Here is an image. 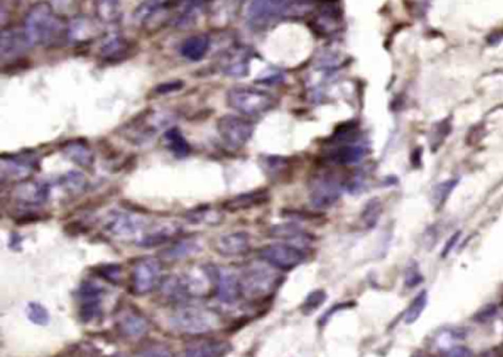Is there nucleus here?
Listing matches in <instances>:
<instances>
[{
    "mask_svg": "<svg viewBox=\"0 0 503 357\" xmlns=\"http://www.w3.org/2000/svg\"><path fill=\"white\" fill-rule=\"evenodd\" d=\"M93 272H94V275H98V278H101V279H104L106 282L114 283V285L122 283L123 267L119 265H115V263L101 265L97 269H93Z\"/></svg>",
    "mask_w": 503,
    "mask_h": 357,
    "instance_id": "nucleus-37",
    "label": "nucleus"
},
{
    "mask_svg": "<svg viewBox=\"0 0 503 357\" xmlns=\"http://www.w3.org/2000/svg\"><path fill=\"white\" fill-rule=\"evenodd\" d=\"M443 356L445 357H474V351L470 347L462 346V344H456V346H453L443 351Z\"/></svg>",
    "mask_w": 503,
    "mask_h": 357,
    "instance_id": "nucleus-45",
    "label": "nucleus"
},
{
    "mask_svg": "<svg viewBox=\"0 0 503 357\" xmlns=\"http://www.w3.org/2000/svg\"><path fill=\"white\" fill-rule=\"evenodd\" d=\"M131 43L122 34L110 35L99 47V56L105 63H118L130 53Z\"/></svg>",
    "mask_w": 503,
    "mask_h": 357,
    "instance_id": "nucleus-23",
    "label": "nucleus"
},
{
    "mask_svg": "<svg viewBox=\"0 0 503 357\" xmlns=\"http://www.w3.org/2000/svg\"><path fill=\"white\" fill-rule=\"evenodd\" d=\"M269 201H270V192L267 189H256V190H249V192L239 194L236 197H232L227 201H224L223 210L229 211V213L244 211V210L265 206Z\"/></svg>",
    "mask_w": 503,
    "mask_h": 357,
    "instance_id": "nucleus-21",
    "label": "nucleus"
},
{
    "mask_svg": "<svg viewBox=\"0 0 503 357\" xmlns=\"http://www.w3.org/2000/svg\"><path fill=\"white\" fill-rule=\"evenodd\" d=\"M226 102L236 114L254 118L277 108L279 101L273 93L265 89L254 86H233L226 93Z\"/></svg>",
    "mask_w": 503,
    "mask_h": 357,
    "instance_id": "nucleus-4",
    "label": "nucleus"
},
{
    "mask_svg": "<svg viewBox=\"0 0 503 357\" xmlns=\"http://www.w3.org/2000/svg\"><path fill=\"white\" fill-rule=\"evenodd\" d=\"M214 297L224 304L236 303L242 297L241 275L229 267H215Z\"/></svg>",
    "mask_w": 503,
    "mask_h": 357,
    "instance_id": "nucleus-17",
    "label": "nucleus"
},
{
    "mask_svg": "<svg viewBox=\"0 0 503 357\" xmlns=\"http://www.w3.org/2000/svg\"><path fill=\"white\" fill-rule=\"evenodd\" d=\"M261 167L265 169V172L270 177L274 178L278 176H282L283 172H286V169L290 167V160L278 156H267L261 158Z\"/></svg>",
    "mask_w": 503,
    "mask_h": 357,
    "instance_id": "nucleus-35",
    "label": "nucleus"
},
{
    "mask_svg": "<svg viewBox=\"0 0 503 357\" xmlns=\"http://www.w3.org/2000/svg\"><path fill=\"white\" fill-rule=\"evenodd\" d=\"M466 338V331L463 328H445L443 329L440 334L436 337V346L438 350H441V353L456 346V344H459L461 341H463Z\"/></svg>",
    "mask_w": 503,
    "mask_h": 357,
    "instance_id": "nucleus-31",
    "label": "nucleus"
},
{
    "mask_svg": "<svg viewBox=\"0 0 503 357\" xmlns=\"http://www.w3.org/2000/svg\"><path fill=\"white\" fill-rule=\"evenodd\" d=\"M217 132L227 148L241 149L253 138L254 123L244 115L229 114L217 122Z\"/></svg>",
    "mask_w": 503,
    "mask_h": 357,
    "instance_id": "nucleus-10",
    "label": "nucleus"
},
{
    "mask_svg": "<svg viewBox=\"0 0 503 357\" xmlns=\"http://www.w3.org/2000/svg\"><path fill=\"white\" fill-rule=\"evenodd\" d=\"M102 295L104 290L97 282L85 281L77 291L79 299V315L80 320L90 324L98 320L102 315Z\"/></svg>",
    "mask_w": 503,
    "mask_h": 357,
    "instance_id": "nucleus-14",
    "label": "nucleus"
},
{
    "mask_svg": "<svg viewBox=\"0 0 503 357\" xmlns=\"http://www.w3.org/2000/svg\"><path fill=\"white\" fill-rule=\"evenodd\" d=\"M26 312H27V317L30 319V322H33L34 325L46 326L51 322V316H49V312H47V308L39 303H28Z\"/></svg>",
    "mask_w": 503,
    "mask_h": 357,
    "instance_id": "nucleus-38",
    "label": "nucleus"
},
{
    "mask_svg": "<svg viewBox=\"0 0 503 357\" xmlns=\"http://www.w3.org/2000/svg\"><path fill=\"white\" fill-rule=\"evenodd\" d=\"M172 117L169 113H160V111H145L139 114L124 127L127 140L133 142L136 145H143L147 142L152 140L157 136L161 130L170 128Z\"/></svg>",
    "mask_w": 503,
    "mask_h": 357,
    "instance_id": "nucleus-5",
    "label": "nucleus"
},
{
    "mask_svg": "<svg viewBox=\"0 0 503 357\" xmlns=\"http://www.w3.org/2000/svg\"><path fill=\"white\" fill-rule=\"evenodd\" d=\"M232 346L223 340H204L190 344L182 357H224L229 354Z\"/></svg>",
    "mask_w": 503,
    "mask_h": 357,
    "instance_id": "nucleus-22",
    "label": "nucleus"
},
{
    "mask_svg": "<svg viewBox=\"0 0 503 357\" xmlns=\"http://www.w3.org/2000/svg\"><path fill=\"white\" fill-rule=\"evenodd\" d=\"M325 301H327V292L323 290H316L306 297V300L303 301L300 308L304 315H310L316 312Z\"/></svg>",
    "mask_w": 503,
    "mask_h": 357,
    "instance_id": "nucleus-39",
    "label": "nucleus"
},
{
    "mask_svg": "<svg viewBox=\"0 0 503 357\" xmlns=\"http://www.w3.org/2000/svg\"><path fill=\"white\" fill-rule=\"evenodd\" d=\"M496 313H497V307L492 304V306H487V307H484L483 310L478 312V313L474 316V319H475V320H478V322H483V324H486V322H488L490 319H493V317L496 316Z\"/></svg>",
    "mask_w": 503,
    "mask_h": 357,
    "instance_id": "nucleus-46",
    "label": "nucleus"
},
{
    "mask_svg": "<svg viewBox=\"0 0 503 357\" xmlns=\"http://www.w3.org/2000/svg\"><path fill=\"white\" fill-rule=\"evenodd\" d=\"M220 214L210 207H198L190 210L186 214V220L190 223H217L220 222Z\"/></svg>",
    "mask_w": 503,
    "mask_h": 357,
    "instance_id": "nucleus-36",
    "label": "nucleus"
},
{
    "mask_svg": "<svg viewBox=\"0 0 503 357\" xmlns=\"http://www.w3.org/2000/svg\"><path fill=\"white\" fill-rule=\"evenodd\" d=\"M63 153L68 160L83 169H90L94 163V152L88 142L83 139H73L65 142L63 145Z\"/></svg>",
    "mask_w": 503,
    "mask_h": 357,
    "instance_id": "nucleus-25",
    "label": "nucleus"
},
{
    "mask_svg": "<svg viewBox=\"0 0 503 357\" xmlns=\"http://www.w3.org/2000/svg\"><path fill=\"white\" fill-rule=\"evenodd\" d=\"M459 236H461V232H456V233L452 235V236L449 238V241H447V244H446L445 249H443V254H441V257H446V256L452 251V248H453L454 245H456V242H458V240H459Z\"/></svg>",
    "mask_w": 503,
    "mask_h": 357,
    "instance_id": "nucleus-47",
    "label": "nucleus"
},
{
    "mask_svg": "<svg viewBox=\"0 0 503 357\" xmlns=\"http://www.w3.org/2000/svg\"><path fill=\"white\" fill-rule=\"evenodd\" d=\"M256 52L251 46L236 43L229 49H226L220 58V71L233 78H242L249 73V64L253 61Z\"/></svg>",
    "mask_w": 503,
    "mask_h": 357,
    "instance_id": "nucleus-13",
    "label": "nucleus"
},
{
    "mask_svg": "<svg viewBox=\"0 0 503 357\" xmlns=\"http://www.w3.org/2000/svg\"><path fill=\"white\" fill-rule=\"evenodd\" d=\"M136 357H173V354L164 346H152L149 349L142 350Z\"/></svg>",
    "mask_w": 503,
    "mask_h": 357,
    "instance_id": "nucleus-44",
    "label": "nucleus"
},
{
    "mask_svg": "<svg viewBox=\"0 0 503 357\" xmlns=\"http://www.w3.org/2000/svg\"><path fill=\"white\" fill-rule=\"evenodd\" d=\"M40 164V158L38 153L31 151L18 152V153H5L0 158V174H2V182H14L19 183L27 181L34 172H38Z\"/></svg>",
    "mask_w": 503,
    "mask_h": 357,
    "instance_id": "nucleus-9",
    "label": "nucleus"
},
{
    "mask_svg": "<svg viewBox=\"0 0 503 357\" xmlns=\"http://www.w3.org/2000/svg\"><path fill=\"white\" fill-rule=\"evenodd\" d=\"M211 47V39L208 34H194L185 39L179 47L181 55L190 63H198L207 56Z\"/></svg>",
    "mask_w": 503,
    "mask_h": 357,
    "instance_id": "nucleus-24",
    "label": "nucleus"
},
{
    "mask_svg": "<svg viewBox=\"0 0 503 357\" xmlns=\"http://www.w3.org/2000/svg\"><path fill=\"white\" fill-rule=\"evenodd\" d=\"M117 329L129 340H139L149 332V320L138 310H126L118 316Z\"/></svg>",
    "mask_w": 503,
    "mask_h": 357,
    "instance_id": "nucleus-19",
    "label": "nucleus"
},
{
    "mask_svg": "<svg viewBox=\"0 0 503 357\" xmlns=\"http://www.w3.org/2000/svg\"><path fill=\"white\" fill-rule=\"evenodd\" d=\"M31 46L33 44L22 27H3L2 39H0V56H2L3 64L17 63L28 52Z\"/></svg>",
    "mask_w": 503,
    "mask_h": 357,
    "instance_id": "nucleus-16",
    "label": "nucleus"
},
{
    "mask_svg": "<svg viewBox=\"0 0 503 357\" xmlns=\"http://www.w3.org/2000/svg\"><path fill=\"white\" fill-rule=\"evenodd\" d=\"M456 185H458V181H453V178H452V181H447V182L437 186L436 192H434V199H436V204L438 207H441L443 204H445L446 199L449 198L450 192L453 190V188Z\"/></svg>",
    "mask_w": 503,
    "mask_h": 357,
    "instance_id": "nucleus-42",
    "label": "nucleus"
},
{
    "mask_svg": "<svg viewBox=\"0 0 503 357\" xmlns=\"http://www.w3.org/2000/svg\"><path fill=\"white\" fill-rule=\"evenodd\" d=\"M51 197V185L43 181H33L27 178L19 183H15L12 189V198L19 206L26 208H38L44 206Z\"/></svg>",
    "mask_w": 503,
    "mask_h": 357,
    "instance_id": "nucleus-15",
    "label": "nucleus"
},
{
    "mask_svg": "<svg viewBox=\"0 0 503 357\" xmlns=\"http://www.w3.org/2000/svg\"><path fill=\"white\" fill-rule=\"evenodd\" d=\"M94 22L88 17H76L69 21L67 28V40L74 44H86L94 38Z\"/></svg>",
    "mask_w": 503,
    "mask_h": 357,
    "instance_id": "nucleus-26",
    "label": "nucleus"
},
{
    "mask_svg": "<svg viewBox=\"0 0 503 357\" xmlns=\"http://www.w3.org/2000/svg\"><path fill=\"white\" fill-rule=\"evenodd\" d=\"M195 249H197V247H195L194 242L181 241V242H177L174 247H172L169 251H167L165 256L169 258H173V260L183 258V257H186L189 254H192V251H195Z\"/></svg>",
    "mask_w": 503,
    "mask_h": 357,
    "instance_id": "nucleus-40",
    "label": "nucleus"
},
{
    "mask_svg": "<svg viewBox=\"0 0 503 357\" xmlns=\"http://www.w3.org/2000/svg\"><path fill=\"white\" fill-rule=\"evenodd\" d=\"M163 282V266L160 260L143 257L135 261L130 273V292L133 295H147Z\"/></svg>",
    "mask_w": 503,
    "mask_h": 357,
    "instance_id": "nucleus-6",
    "label": "nucleus"
},
{
    "mask_svg": "<svg viewBox=\"0 0 503 357\" xmlns=\"http://www.w3.org/2000/svg\"><path fill=\"white\" fill-rule=\"evenodd\" d=\"M368 156V148L357 142H347V144H332L328 149L325 158L338 165L361 163Z\"/></svg>",
    "mask_w": 503,
    "mask_h": 357,
    "instance_id": "nucleus-20",
    "label": "nucleus"
},
{
    "mask_svg": "<svg viewBox=\"0 0 503 357\" xmlns=\"http://www.w3.org/2000/svg\"><path fill=\"white\" fill-rule=\"evenodd\" d=\"M279 278L267 267L251 266L241 273L242 297L248 300H263L278 287Z\"/></svg>",
    "mask_w": 503,
    "mask_h": 357,
    "instance_id": "nucleus-8",
    "label": "nucleus"
},
{
    "mask_svg": "<svg viewBox=\"0 0 503 357\" xmlns=\"http://www.w3.org/2000/svg\"><path fill=\"white\" fill-rule=\"evenodd\" d=\"M381 214H382V202L378 198L369 199L361 213V220L362 224L365 226V229L375 228L377 223L381 219Z\"/></svg>",
    "mask_w": 503,
    "mask_h": 357,
    "instance_id": "nucleus-33",
    "label": "nucleus"
},
{
    "mask_svg": "<svg viewBox=\"0 0 503 357\" xmlns=\"http://www.w3.org/2000/svg\"><path fill=\"white\" fill-rule=\"evenodd\" d=\"M59 185L63 186L67 194L69 195H79L86 189L88 182L86 177L80 172H68L59 177Z\"/></svg>",
    "mask_w": 503,
    "mask_h": 357,
    "instance_id": "nucleus-32",
    "label": "nucleus"
},
{
    "mask_svg": "<svg viewBox=\"0 0 503 357\" xmlns=\"http://www.w3.org/2000/svg\"><path fill=\"white\" fill-rule=\"evenodd\" d=\"M343 192V183L337 176L331 173H320L311 178L308 183V197L311 206L323 210L332 207Z\"/></svg>",
    "mask_w": 503,
    "mask_h": 357,
    "instance_id": "nucleus-12",
    "label": "nucleus"
},
{
    "mask_svg": "<svg viewBox=\"0 0 503 357\" xmlns=\"http://www.w3.org/2000/svg\"><path fill=\"white\" fill-rule=\"evenodd\" d=\"M165 147L176 158H185L190 153V145L177 127H170L164 132Z\"/></svg>",
    "mask_w": 503,
    "mask_h": 357,
    "instance_id": "nucleus-27",
    "label": "nucleus"
},
{
    "mask_svg": "<svg viewBox=\"0 0 503 357\" xmlns=\"http://www.w3.org/2000/svg\"><path fill=\"white\" fill-rule=\"evenodd\" d=\"M183 81L182 80H170V81H165V83H161V85H158L157 88H155V94H169V93H173V92H179L181 89H183Z\"/></svg>",
    "mask_w": 503,
    "mask_h": 357,
    "instance_id": "nucleus-43",
    "label": "nucleus"
},
{
    "mask_svg": "<svg viewBox=\"0 0 503 357\" xmlns=\"http://www.w3.org/2000/svg\"><path fill=\"white\" fill-rule=\"evenodd\" d=\"M424 278H422V273L421 270H419L418 265L415 263V261H412L411 265H407L406 267V278H404V285L407 288H415L418 287L419 283H422Z\"/></svg>",
    "mask_w": 503,
    "mask_h": 357,
    "instance_id": "nucleus-41",
    "label": "nucleus"
},
{
    "mask_svg": "<svg viewBox=\"0 0 503 357\" xmlns=\"http://www.w3.org/2000/svg\"><path fill=\"white\" fill-rule=\"evenodd\" d=\"M249 244L251 238L247 232H231L215 238L213 248L223 257H238L249 251Z\"/></svg>",
    "mask_w": 503,
    "mask_h": 357,
    "instance_id": "nucleus-18",
    "label": "nucleus"
},
{
    "mask_svg": "<svg viewBox=\"0 0 503 357\" xmlns=\"http://www.w3.org/2000/svg\"><path fill=\"white\" fill-rule=\"evenodd\" d=\"M97 12L102 22H118L123 12L122 0H97Z\"/></svg>",
    "mask_w": 503,
    "mask_h": 357,
    "instance_id": "nucleus-30",
    "label": "nucleus"
},
{
    "mask_svg": "<svg viewBox=\"0 0 503 357\" xmlns=\"http://www.w3.org/2000/svg\"><path fill=\"white\" fill-rule=\"evenodd\" d=\"M269 235L273 238H281V240L286 241H297L298 244L308 242V240H311V236L308 233H306L302 228H298L297 224L292 223L273 226V228H270L269 231Z\"/></svg>",
    "mask_w": 503,
    "mask_h": 357,
    "instance_id": "nucleus-29",
    "label": "nucleus"
},
{
    "mask_svg": "<svg viewBox=\"0 0 503 357\" xmlns=\"http://www.w3.org/2000/svg\"><path fill=\"white\" fill-rule=\"evenodd\" d=\"M427 303H428V292L421 291L415 297L413 301L411 303V306L407 307L406 315H404L406 325H412V324L416 322L419 317H421L422 312L425 310V307H427Z\"/></svg>",
    "mask_w": 503,
    "mask_h": 357,
    "instance_id": "nucleus-34",
    "label": "nucleus"
},
{
    "mask_svg": "<svg viewBox=\"0 0 503 357\" xmlns=\"http://www.w3.org/2000/svg\"><path fill=\"white\" fill-rule=\"evenodd\" d=\"M22 28L31 44L47 47L67 40L68 24L64 22L51 3L39 2L28 9Z\"/></svg>",
    "mask_w": 503,
    "mask_h": 357,
    "instance_id": "nucleus-1",
    "label": "nucleus"
},
{
    "mask_svg": "<svg viewBox=\"0 0 503 357\" xmlns=\"http://www.w3.org/2000/svg\"><path fill=\"white\" fill-rule=\"evenodd\" d=\"M102 228L106 235L122 241L136 240L138 236L142 240V236L148 231L145 219L127 211H111L105 217Z\"/></svg>",
    "mask_w": 503,
    "mask_h": 357,
    "instance_id": "nucleus-7",
    "label": "nucleus"
},
{
    "mask_svg": "<svg viewBox=\"0 0 503 357\" xmlns=\"http://www.w3.org/2000/svg\"><path fill=\"white\" fill-rule=\"evenodd\" d=\"M169 322L181 334L204 335L220 325V316L206 306L185 303L170 315Z\"/></svg>",
    "mask_w": 503,
    "mask_h": 357,
    "instance_id": "nucleus-3",
    "label": "nucleus"
},
{
    "mask_svg": "<svg viewBox=\"0 0 503 357\" xmlns=\"http://www.w3.org/2000/svg\"><path fill=\"white\" fill-rule=\"evenodd\" d=\"M179 228H174V226H158L155 229H148L145 232V235L142 236V240L139 242V245L142 247H157L161 244L169 242L172 240H174L176 235H179Z\"/></svg>",
    "mask_w": 503,
    "mask_h": 357,
    "instance_id": "nucleus-28",
    "label": "nucleus"
},
{
    "mask_svg": "<svg viewBox=\"0 0 503 357\" xmlns=\"http://www.w3.org/2000/svg\"><path fill=\"white\" fill-rule=\"evenodd\" d=\"M258 257L274 269L288 272L300 266L306 258V254L298 245L282 242L269 244L260 248Z\"/></svg>",
    "mask_w": 503,
    "mask_h": 357,
    "instance_id": "nucleus-11",
    "label": "nucleus"
},
{
    "mask_svg": "<svg viewBox=\"0 0 503 357\" xmlns=\"http://www.w3.org/2000/svg\"><path fill=\"white\" fill-rule=\"evenodd\" d=\"M310 0H251L247 8V22L251 28L265 30L273 22L303 15Z\"/></svg>",
    "mask_w": 503,
    "mask_h": 357,
    "instance_id": "nucleus-2",
    "label": "nucleus"
}]
</instances>
